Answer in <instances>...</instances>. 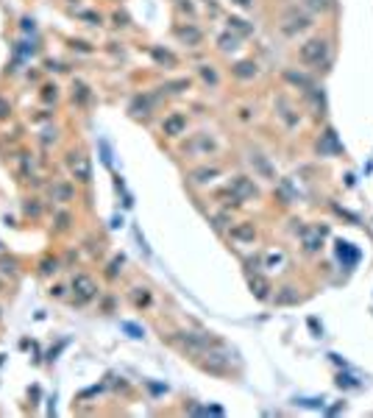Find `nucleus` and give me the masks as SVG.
I'll use <instances>...</instances> for the list:
<instances>
[{
    "mask_svg": "<svg viewBox=\"0 0 373 418\" xmlns=\"http://www.w3.org/2000/svg\"><path fill=\"white\" fill-rule=\"evenodd\" d=\"M73 296H75V304H86L98 296V284L95 279L86 276V273H75L73 276Z\"/></svg>",
    "mask_w": 373,
    "mask_h": 418,
    "instance_id": "nucleus-1",
    "label": "nucleus"
},
{
    "mask_svg": "<svg viewBox=\"0 0 373 418\" xmlns=\"http://www.w3.org/2000/svg\"><path fill=\"white\" fill-rule=\"evenodd\" d=\"M326 56H329L326 39H309V42L301 45V62L303 64H320Z\"/></svg>",
    "mask_w": 373,
    "mask_h": 418,
    "instance_id": "nucleus-2",
    "label": "nucleus"
},
{
    "mask_svg": "<svg viewBox=\"0 0 373 418\" xmlns=\"http://www.w3.org/2000/svg\"><path fill=\"white\" fill-rule=\"evenodd\" d=\"M256 187H254V181L248 176H237V178H231V195H234V201H248V198H254L256 195Z\"/></svg>",
    "mask_w": 373,
    "mask_h": 418,
    "instance_id": "nucleus-3",
    "label": "nucleus"
},
{
    "mask_svg": "<svg viewBox=\"0 0 373 418\" xmlns=\"http://www.w3.org/2000/svg\"><path fill=\"white\" fill-rule=\"evenodd\" d=\"M70 170L75 176V181H89L92 170H89V159L84 154H70Z\"/></svg>",
    "mask_w": 373,
    "mask_h": 418,
    "instance_id": "nucleus-4",
    "label": "nucleus"
},
{
    "mask_svg": "<svg viewBox=\"0 0 373 418\" xmlns=\"http://www.w3.org/2000/svg\"><path fill=\"white\" fill-rule=\"evenodd\" d=\"M282 28H284V34H298V31H306V28H309V17L298 14V11H287Z\"/></svg>",
    "mask_w": 373,
    "mask_h": 418,
    "instance_id": "nucleus-5",
    "label": "nucleus"
},
{
    "mask_svg": "<svg viewBox=\"0 0 373 418\" xmlns=\"http://www.w3.org/2000/svg\"><path fill=\"white\" fill-rule=\"evenodd\" d=\"M184 128H187V117H184L181 112H173L170 117H164V123H162V131H164L167 137L184 134Z\"/></svg>",
    "mask_w": 373,
    "mask_h": 418,
    "instance_id": "nucleus-6",
    "label": "nucleus"
},
{
    "mask_svg": "<svg viewBox=\"0 0 373 418\" xmlns=\"http://www.w3.org/2000/svg\"><path fill=\"white\" fill-rule=\"evenodd\" d=\"M187 151H190V154H212V151H215V140H212L209 134H198L195 140L187 145Z\"/></svg>",
    "mask_w": 373,
    "mask_h": 418,
    "instance_id": "nucleus-7",
    "label": "nucleus"
},
{
    "mask_svg": "<svg viewBox=\"0 0 373 418\" xmlns=\"http://www.w3.org/2000/svg\"><path fill=\"white\" fill-rule=\"evenodd\" d=\"M251 293H254L256 298H262V301H265V298L270 296V284H268V279H262L259 273H256V276H251Z\"/></svg>",
    "mask_w": 373,
    "mask_h": 418,
    "instance_id": "nucleus-8",
    "label": "nucleus"
},
{
    "mask_svg": "<svg viewBox=\"0 0 373 418\" xmlns=\"http://www.w3.org/2000/svg\"><path fill=\"white\" fill-rule=\"evenodd\" d=\"M215 176H220L218 167H201V170H192V173H190V178L195 181V184H209Z\"/></svg>",
    "mask_w": 373,
    "mask_h": 418,
    "instance_id": "nucleus-9",
    "label": "nucleus"
},
{
    "mask_svg": "<svg viewBox=\"0 0 373 418\" xmlns=\"http://www.w3.org/2000/svg\"><path fill=\"white\" fill-rule=\"evenodd\" d=\"M337 256L343 259L345 265H354L359 259V251H357V248H351L348 243H337Z\"/></svg>",
    "mask_w": 373,
    "mask_h": 418,
    "instance_id": "nucleus-10",
    "label": "nucleus"
},
{
    "mask_svg": "<svg viewBox=\"0 0 373 418\" xmlns=\"http://www.w3.org/2000/svg\"><path fill=\"white\" fill-rule=\"evenodd\" d=\"M231 237L242 243H254V223H242V226L231 229Z\"/></svg>",
    "mask_w": 373,
    "mask_h": 418,
    "instance_id": "nucleus-11",
    "label": "nucleus"
},
{
    "mask_svg": "<svg viewBox=\"0 0 373 418\" xmlns=\"http://www.w3.org/2000/svg\"><path fill=\"white\" fill-rule=\"evenodd\" d=\"M178 36H181L184 42H190V45H198V42H201V31L192 28V25H187V28H178Z\"/></svg>",
    "mask_w": 373,
    "mask_h": 418,
    "instance_id": "nucleus-12",
    "label": "nucleus"
},
{
    "mask_svg": "<svg viewBox=\"0 0 373 418\" xmlns=\"http://www.w3.org/2000/svg\"><path fill=\"white\" fill-rule=\"evenodd\" d=\"M53 201H70L73 198V187L70 184H53Z\"/></svg>",
    "mask_w": 373,
    "mask_h": 418,
    "instance_id": "nucleus-13",
    "label": "nucleus"
},
{
    "mask_svg": "<svg viewBox=\"0 0 373 418\" xmlns=\"http://www.w3.org/2000/svg\"><path fill=\"white\" fill-rule=\"evenodd\" d=\"M73 100H78V103H86V100H89V86L81 84V81H75V84H73Z\"/></svg>",
    "mask_w": 373,
    "mask_h": 418,
    "instance_id": "nucleus-14",
    "label": "nucleus"
},
{
    "mask_svg": "<svg viewBox=\"0 0 373 418\" xmlns=\"http://www.w3.org/2000/svg\"><path fill=\"white\" fill-rule=\"evenodd\" d=\"M301 237H303V246H306V251H317L320 248V232H301Z\"/></svg>",
    "mask_w": 373,
    "mask_h": 418,
    "instance_id": "nucleus-15",
    "label": "nucleus"
},
{
    "mask_svg": "<svg viewBox=\"0 0 373 418\" xmlns=\"http://www.w3.org/2000/svg\"><path fill=\"white\" fill-rule=\"evenodd\" d=\"M234 73H237L239 78H248V76H254V73H256V64H251V62H239L237 67H234Z\"/></svg>",
    "mask_w": 373,
    "mask_h": 418,
    "instance_id": "nucleus-16",
    "label": "nucleus"
},
{
    "mask_svg": "<svg viewBox=\"0 0 373 418\" xmlns=\"http://www.w3.org/2000/svg\"><path fill=\"white\" fill-rule=\"evenodd\" d=\"M293 301H298V293L293 287H284L282 296H276V304H293Z\"/></svg>",
    "mask_w": 373,
    "mask_h": 418,
    "instance_id": "nucleus-17",
    "label": "nucleus"
},
{
    "mask_svg": "<svg viewBox=\"0 0 373 418\" xmlns=\"http://www.w3.org/2000/svg\"><path fill=\"white\" fill-rule=\"evenodd\" d=\"M14 270H17L14 259H0V273H14Z\"/></svg>",
    "mask_w": 373,
    "mask_h": 418,
    "instance_id": "nucleus-18",
    "label": "nucleus"
},
{
    "mask_svg": "<svg viewBox=\"0 0 373 418\" xmlns=\"http://www.w3.org/2000/svg\"><path fill=\"white\" fill-rule=\"evenodd\" d=\"M220 48H223V50H234V48H237V39H234V36H220Z\"/></svg>",
    "mask_w": 373,
    "mask_h": 418,
    "instance_id": "nucleus-19",
    "label": "nucleus"
},
{
    "mask_svg": "<svg viewBox=\"0 0 373 418\" xmlns=\"http://www.w3.org/2000/svg\"><path fill=\"white\" fill-rule=\"evenodd\" d=\"M251 162H256V165H259V170H262V173H268V176H270V165L265 162V159H262L259 154H254V156H251Z\"/></svg>",
    "mask_w": 373,
    "mask_h": 418,
    "instance_id": "nucleus-20",
    "label": "nucleus"
},
{
    "mask_svg": "<svg viewBox=\"0 0 373 418\" xmlns=\"http://www.w3.org/2000/svg\"><path fill=\"white\" fill-rule=\"evenodd\" d=\"M8 114H11V103L6 98H0V120H6Z\"/></svg>",
    "mask_w": 373,
    "mask_h": 418,
    "instance_id": "nucleus-21",
    "label": "nucleus"
},
{
    "mask_svg": "<svg viewBox=\"0 0 373 418\" xmlns=\"http://www.w3.org/2000/svg\"><path fill=\"white\" fill-rule=\"evenodd\" d=\"M201 76H204L209 84H218V76H215V70H209V67H201Z\"/></svg>",
    "mask_w": 373,
    "mask_h": 418,
    "instance_id": "nucleus-22",
    "label": "nucleus"
},
{
    "mask_svg": "<svg viewBox=\"0 0 373 418\" xmlns=\"http://www.w3.org/2000/svg\"><path fill=\"white\" fill-rule=\"evenodd\" d=\"M123 329H126V332H131V337H142V334H145L140 326H134V324H123Z\"/></svg>",
    "mask_w": 373,
    "mask_h": 418,
    "instance_id": "nucleus-23",
    "label": "nucleus"
},
{
    "mask_svg": "<svg viewBox=\"0 0 373 418\" xmlns=\"http://www.w3.org/2000/svg\"><path fill=\"white\" fill-rule=\"evenodd\" d=\"M134 301H137V304H148V301H150V296H148L145 290H142V293H134Z\"/></svg>",
    "mask_w": 373,
    "mask_h": 418,
    "instance_id": "nucleus-24",
    "label": "nucleus"
},
{
    "mask_svg": "<svg viewBox=\"0 0 373 418\" xmlns=\"http://www.w3.org/2000/svg\"><path fill=\"white\" fill-rule=\"evenodd\" d=\"M337 382H340V388H343V385H348V388H359V382H351V376H340Z\"/></svg>",
    "mask_w": 373,
    "mask_h": 418,
    "instance_id": "nucleus-25",
    "label": "nucleus"
},
{
    "mask_svg": "<svg viewBox=\"0 0 373 418\" xmlns=\"http://www.w3.org/2000/svg\"><path fill=\"white\" fill-rule=\"evenodd\" d=\"M153 56H156V59H162V62H170V64L176 62V59L170 56V53H162V50H153Z\"/></svg>",
    "mask_w": 373,
    "mask_h": 418,
    "instance_id": "nucleus-26",
    "label": "nucleus"
},
{
    "mask_svg": "<svg viewBox=\"0 0 373 418\" xmlns=\"http://www.w3.org/2000/svg\"><path fill=\"white\" fill-rule=\"evenodd\" d=\"M312 8H329V0H309Z\"/></svg>",
    "mask_w": 373,
    "mask_h": 418,
    "instance_id": "nucleus-27",
    "label": "nucleus"
},
{
    "mask_svg": "<svg viewBox=\"0 0 373 418\" xmlns=\"http://www.w3.org/2000/svg\"><path fill=\"white\" fill-rule=\"evenodd\" d=\"M120 265H123V256H117V259L112 262V268H109V276H114V273H117V268H120Z\"/></svg>",
    "mask_w": 373,
    "mask_h": 418,
    "instance_id": "nucleus-28",
    "label": "nucleus"
},
{
    "mask_svg": "<svg viewBox=\"0 0 373 418\" xmlns=\"http://www.w3.org/2000/svg\"><path fill=\"white\" fill-rule=\"evenodd\" d=\"M50 270H56V262H50V259H45V262H42V273H50Z\"/></svg>",
    "mask_w": 373,
    "mask_h": 418,
    "instance_id": "nucleus-29",
    "label": "nucleus"
},
{
    "mask_svg": "<svg viewBox=\"0 0 373 418\" xmlns=\"http://www.w3.org/2000/svg\"><path fill=\"white\" fill-rule=\"evenodd\" d=\"M81 17H84V20H92V22H100V17L98 14H89V11H84Z\"/></svg>",
    "mask_w": 373,
    "mask_h": 418,
    "instance_id": "nucleus-30",
    "label": "nucleus"
}]
</instances>
